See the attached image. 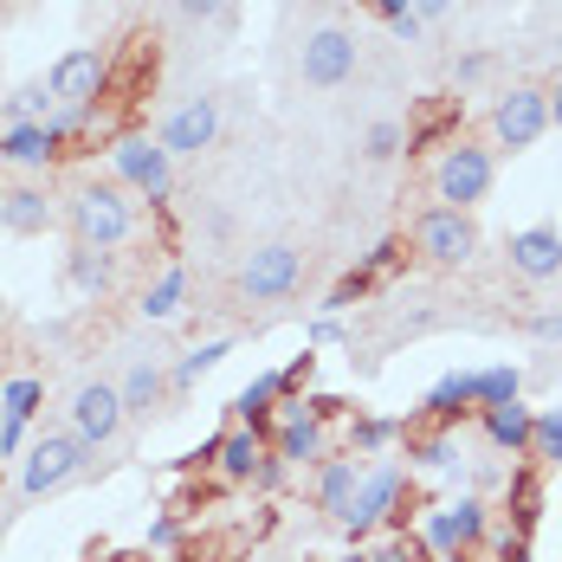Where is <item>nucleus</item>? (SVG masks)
Wrapping results in <instances>:
<instances>
[{
  "instance_id": "1",
  "label": "nucleus",
  "mask_w": 562,
  "mask_h": 562,
  "mask_svg": "<svg viewBox=\"0 0 562 562\" xmlns=\"http://www.w3.org/2000/svg\"><path fill=\"white\" fill-rule=\"evenodd\" d=\"M58 221L71 233V246H98V252H116L136 239V201L123 181H78L58 207Z\"/></svg>"
},
{
  "instance_id": "2",
  "label": "nucleus",
  "mask_w": 562,
  "mask_h": 562,
  "mask_svg": "<svg viewBox=\"0 0 562 562\" xmlns=\"http://www.w3.org/2000/svg\"><path fill=\"white\" fill-rule=\"evenodd\" d=\"M91 472V447L71 427H40L33 447L20 452V505H46L58 492H71Z\"/></svg>"
},
{
  "instance_id": "3",
  "label": "nucleus",
  "mask_w": 562,
  "mask_h": 562,
  "mask_svg": "<svg viewBox=\"0 0 562 562\" xmlns=\"http://www.w3.org/2000/svg\"><path fill=\"white\" fill-rule=\"evenodd\" d=\"M498 188V156L485 149V143H447L440 149V162H434V194H440V207H479L485 194Z\"/></svg>"
},
{
  "instance_id": "4",
  "label": "nucleus",
  "mask_w": 562,
  "mask_h": 562,
  "mask_svg": "<svg viewBox=\"0 0 562 562\" xmlns=\"http://www.w3.org/2000/svg\"><path fill=\"white\" fill-rule=\"evenodd\" d=\"M65 427L85 440L91 452H104L123 440V427H130V407H123V389H116L111 375H85L78 389H71V407H65Z\"/></svg>"
},
{
  "instance_id": "5",
  "label": "nucleus",
  "mask_w": 562,
  "mask_h": 562,
  "mask_svg": "<svg viewBox=\"0 0 562 562\" xmlns=\"http://www.w3.org/2000/svg\"><path fill=\"white\" fill-rule=\"evenodd\" d=\"M297 279H304V252H297L291 239H259V246L239 259V272H233V284H239L246 304H279V297L297 291Z\"/></svg>"
},
{
  "instance_id": "6",
  "label": "nucleus",
  "mask_w": 562,
  "mask_h": 562,
  "mask_svg": "<svg viewBox=\"0 0 562 562\" xmlns=\"http://www.w3.org/2000/svg\"><path fill=\"white\" fill-rule=\"evenodd\" d=\"M111 175L130 188V194H143L149 207L175 194V156L156 143V136H136V130L111 143Z\"/></svg>"
},
{
  "instance_id": "7",
  "label": "nucleus",
  "mask_w": 562,
  "mask_h": 562,
  "mask_svg": "<svg viewBox=\"0 0 562 562\" xmlns=\"http://www.w3.org/2000/svg\"><path fill=\"white\" fill-rule=\"evenodd\" d=\"M543 136H550V91H537V85H510L505 98L492 104V143L510 149V156H530Z\"/></svg>"
},
{
  "instance_id": "8",
  "label": "nucleus",
  "mask_w": 562,
  "mask_h": 562,
  "mask_svg": "<svg viewBox=\"0 0 562 562\" xmlns=\"http://www.w3.org/2000/svg\"><path fill=\"white\" fill-rule=\"evenodd\" d=\"M356 65H362V46H356L349 26H311L304 46H297V78H304L311 91H337V85H349Z\"/></svg>"
},
{
  "instance_id": "9",
  "label": "nucleus",
  "mask_w": 562,
  "mask_h": 562,
  "mask_svg": "<svg viewBox=\"0 0 562 562\" xmlns=\"http://www.w3.org/2000/svg\"><path fill=\"white\" fill-rule=\"evenodd\" d=\"M414 252L427 266H472L479 259V221L465 207H427L414 221Z\"/></svg>"
},
{
  "instance_id": "10",
  "label": "nucleus",
  "mask_w": 562,
  "mask_h": 562,
  "mask_svg": "<svg viewBox=\"0 0 562 562\" xmlns=\"http://www.w3.org/2000/svg\"><path fill=\"white\" fill-rule=\"evenodd\" d=\"M485 530H492V510H485V498H472V492L440 505V510H427V524H420V537H427L434 557H472L485 543Z\"/></svg>"
},
{
  "instance_id": "11",
  "label": "nucleus",
  "mask_w": 562,
  "mask_h": 562,
  "mask_svg": "<svg viewBox=\"0 0 562 562\" xmlns=\"http://www.w3.org/2000/svg\"><path fill=\"white\" fill-rule=\"evenodd\" d=\"M272 452H279L284 465H324L330 459V420L311 407V401H284L279 420H272Z\"/></svg>"
},
{
  "instance_id": "12",
  "label": "nucleus",
  "mask_w": 562,
  "mask_h": 562,
  "mask_svg": "<svg viewBox=\"0 0 562 562\" xmlns=\"http://www.w3.org/2000/svg\"><path fill=\"white\" fill-rule=\"evenodd\" d=\"M104 85H111V58L98 53V46H71V53H58L53 71H46V91H53L58 104H91V111H98Z\"/></svg>"
},
{
  "instance_id": "13",
  "label": "nucleus",
  "mask_w": 562,
  "mask_h": 562,
  "mask_svg": "<svg viewBox=\"0 0 562 562\" xmlns=\"http://www.w3.org/2000/svg\"><path fill=\"white\" fill-rule=\"evenodd\" d=\"M156 143L169 149V156H201V149H214L221 143V98H181L169 116H162V130H156Z\"/></svg>"
},
{
  "instance_id": "14",
  "label": "nucleus",
  "mask_w": 562,
  "mask_h": 562,
  "mask_svg": "<svg viewBox=\"0 0 562 562\" xmlns=\"http://www.w3.org/2000/svg\"><path fill=\"white\" fill-rule=\"evenodd\" d=\"M401 465H375V472H362V485H356V505L342 517V530L349 537H369V530H382L394 510H401Z\"/></svg>"
},
{
  "instance_id": "15",
  "label": "nucleus",
  "mask_w": 562,
  "mask_h": 562,
  "mask_svg": "<svg viewBox=\"0 0 562 562\" xmlns=\"http://www.w3.org/2000/svg\"><path fill=\"white\" fill-rule=\"evenodd\" d=\"M58 226V201L46 188H33V181H13V188H0V233H13V239H40V233H53Z\"/></svg>"
},
{
  "instance_id": "16",
  "label": "nucleus",
  "mask_w": 562,
  "mask_h": 562,
  "mask_svg": "<svg viewBox=\"0 0 562 562\" xmlns=\"http://www.w3.org/2000/svg\"><path fill=\"white\" fill-rule=\"evenodd\" d=\"M116 389H123V407H130V420H156L162 407H169V394H175V382H169V369L156 362V356H136L123 375H116Z\"/></svg>"
},
{
  "instance_id": "17",
  "label": "nucleus",
  "mask_w": 562,
  "mask_h": 562,
  "mask_svg": "<svg viewBox=\"0 0 562 562\" xmlns=\"http://www.w3.org/2000/svg\"><path fill=\"white\" fill-rule=\"evenodd\" d=\"M510 272L530 279V284L562 279V233L557 226H524V233H510Z\"/></svg>"
},
{
  "instance_id": "18",
  "label": "nucleus",
  "mask_w": 562,
  "mask_h": 562,
  "mask_svg": "<svg viewBox=\"0 0 562 562\" xmlns=\"http://www.w3.org/2000/svg\"><path fill=\"white\" fill-rule=\"evenodd\" d=\"M266 434L259 427H226L221 447H214V472H221L226 485H252V472H259V459H266Z\"/></svg>"
},
{
  "instance_id": "19",
  "label": "nucleus",
  "mask_w": 562,
  "mask_h": 562,
  "mask_svg": "<svg viewBox=\"0 0 562 562\" xmlns=\"http://www.w3.org/2000/svg\"><path fill=\"white\" fill-rule=\"evenodd\" d=\"M58 149L65 143L53 136V123H7L0 130V162H13V169H46Z\"/></svg>"
},
{
  "instance_id": "20",
  "label": "nucleus",
  "mask_w": 562,
  "mask_h": 562,
  "mask_svg": "<svg viewBox=\"0 0 562 562\" xmlns=\"http://www.w3.org/2000/svg\"><path fill=\"white\" fill-rule=\"evenodd\" d=\"M279 407H284V375L279 369H259L246 389L233 394V420H239V427H259V434L279 420Z\"/></svg>"
},
{
  "instance_id": "21",
  "label": "nucleus",
  "mask_w": 562,
  "mask_h": 562,
  "mask_svg": "<svg viewBox=\"0 0 562 562\" xmlns=\"http://www.w3.org/2000/svg\"><path fill=\"white\" fill-rule=\"evenodd\" d=\"M485 420V440L510 459H530V427H537V407H524V401H505V407H485L479 414Z\"/></svg>"
},
{
  "instance_id": "22",
  "label": "nucleus",
  "mask_w": 562,
  "mask_h": 562,
  "mask_svg": "<svg viewBox=\"0 0 562 562\" xmlns=\"http://www.w3.org/2000/svg\"><path fill=\"white\" fill-rule=\"evenodd\" d=\"M356 485H362V465H356V459H324V465H317V510L342 524L349 505H356Z\"/></svg>"
},
{
  "instance_id": "23",
  "label": "nucleus",
  "mask_w": 562,
  "mask_h": 562,
  "mask_svg": "<svg viewBox=\"0 0 562 562\" xmlns=\"http://www.w3.org/2000/svg\"><path fill=\"white\" fill-rule=\"evenodd\" d=\"M65 279H71L78 297H104V291L116 284L111 252H98V246H71V252H65Z\"/></svg>"
},
{
  "instance_id": "24",
  "label": "nucleus",
  "mask_w": 562,
  "mask_h": 562,
  "mask_svg": "<svg viewBox=\"0 0 562 562\" xmlns=\"http://www.w3.org/2000/svg\"><path fill=\"white\" fill-rule=\"evenodd\" d=\"M472 394H479V414L485 407H505L524 394V369L517 362H485V369H472Z\"/></svg>"
},
{
  "instance_id": "25",
  "label": "nucleus",
  "mask_w": 562,
  "mask_h": 562,
  "mask_svg": "<svg viewBox=\"0 0 562 562\" xmlns=\"http://www.w3.org/2000/svg\"><path fill=\"white\" fill-rule=\"evenodd\" d=\"M434 420H452V414H472L479 407V394H472V369H452V375H440L434 389H427V401H420Z\"/></svg>"
},
{
  "instance_id": "26",
  "label": "nucleus",
  "mask_w": 562,
  "mask_h": 562,
  "mask_svg": "<svg viewBox=\"0 0 562 562\" xmlns=\"http://www.w3.org/2000/svg\"><path fill=\"white\" fill-rule=\"evenodd\" d=\"M181 297H188V272H181V266H169L162 279L143 291V304H136V311H143L149 324H169L175 311H181Z\"/></svg>"
},
{
  "instance_id": "27",
  "label": "nucleus",
  "mask_w": 562,
  "mask_h": 562,
  "mask_svg": "<svg viewBox=\"0 0 562 562\" xmlns=\"http://www.w3.org/2000/svg\"><path fill=\"white\" fill-rule=\"evenodd\" d=\"M226 356H233V342H226V337L201 342V349H188V356H181V362H175V369H169L175 394H181V389H194V382H201V375H214V369H221Z\"/></svg>"
},
{
  "instance_id": "28",
  "label": "nucleus",
  "mask_w": 562,
  "mask_h": 562,
  "mask_svg": "<svg viewBox=\"0 0 562 562\" xmlns=\"http://www.w3.org/2000/svg\"><path fill=\"white\" fill-rule=\"evenodd\" d=\"M0 111H7V123H53L58 98L46 91V78H40V85H20L13 98H0Z\"/></svg>"
},
{
  "instance_id": "29",
  "label": "nucleus",
  "mask_w": 562,
  "mask_h": 562,
  "mask_svg": "<svg viewBox=\"0 0 562 562\" xmlns=\"http://www.w3.org/2000/svg\"><path fill=\"white\" fill-rule=\"evenodd\" d=\"M407 452H414V465H427V472H452V465H459V440H452L447 427H440V434H407Z\"/></svg>"
},
{
  "instance_id": "30",
  "label": "nucleus",
  "mask_w": 562,
  "mask_h": 562,
  "mask_svg": "<svg viewBox=\"0 0 562 562\" xmlns=\"http://www.w3.org/2000/svg\"><path fill=\"white\" fill-rule=\"evenodd\" d=\"M530 459H537V465H562V407H537V427H530Z\"/></svg>"
},
{
  "instance_id": "31",
  "label": "nucleus",
  "mask_w": 562,
  "mask_h": 562,
  "mask_svg": "<svg viewBox=\"0 0 562 562\" xmlns=\"http://www.w3.org/2000/svg\"><path fill=\"white\" fill-rule=\"evenodd\" d=\"M349 440H356V452H362V459H375V452H389L394 440H401V420H389V414H362Z\"/></svg>"
},
{
  "instance_id": "32",
  "label": "nucleus",
  "mask_w": 562,
  "mask_h": 562,
  "mask_svg": "<svg viewBox=\"0 0 562 562\" xmlns=\"http://www.w3.org/2000/svg\"><path fill=\"white\" fill-rule=\"evenodd\" d=\"M401 149H407V130H401L394 116H375L369 136H362V156H369V162H394Z\"/></svg>"
},
{
  "instance_id": "33",
  "label": "nucleus",
  "mask_w": 562,
  "mask_h": 562,
  "mask_svg": "<svg viewBox=\"0 0 562 562\" xmlns=\"http://www.w3.org/2000/svg\"><path fill=\"white\" fill-rule=\"evenodd\" d=\"M40 382H33V375H13V382H7V389H0V414H7V420H26V427H33V414H40Z\"/></svg>"
},
{
  "instance_id": "34",
  "label": "nucleus",
  "mask_w": 562,
  "mask_h": 562,
  "mask_svg": "<svg viewBox=\"0 0 562 562\" xmlns=\"http://www.w3.org/2000/svg\"><path fill=\"white\" fill-rule=\"evenodd\" d=\"M284 485H291V465H284L279 452H266V459H259V472H252V492H266V498H272V492H284Z\"/></svg>"
},
{
  "instance_id": "35",
  "label": "nucleus",
  "mask_w": 562,
  "mask_h": 562,
  "mask_svg": "<svg viewBox=\"0 0 562 562\" xmlns=\"http://www.w3.org/2000/svg\"><path fill=\"white\" fill-rule=\"evenodd\" d=\"M434 550H427V537H389L382 550H375V562H427Z\"/></svg>"
},
{
  "instance_id": "36",
  "label": "nucleus",
  "mask_w": 562,
  "mask_h": 562,
  "mask_svg": "<svg viewBox=\"0 0 562 562\" xmlns=\"http://www.w3.org/2000/svg\"><path fill=\"white\" fill-rule=\"evenodd\" d=\"M311 369H317V356H311V342H304V349H297V356H291V362L279 369V375H284V401H291V394L311 382Z\"/></svg>"
},
{
  "instance_id": "37",
  "label": "nucleus",
  "mask_w": 562,
  "mask_h": 562,
  "mask_svg": "<svg viewBox=\"0 0 562 562\" xmlns=\"http://www.w3.org/2000/svg\"><path fill=\"white\" fill-rule=\"evenodd\" d=\"M175 543H181V517H175V510H162V517L149 524V550H156V557H169Z\"/></svg>"
},
{
  "instance_id": "38",
  "label": "nucleus",
  "mask_w": 562,
  "mask_h": 562,
  "mask_svg": "<svg viewBox=\"0 0 562 562\" xmlns=\"http://www.w3.org/2000/svg\"><path fill=\"white\" fill-rule=\"evenodd\" d=\"M492 71V53H465V58H452V85H479Z\"/></svg>"
},
{
  "instance_id": "39",
  "label": "nucleus",
  "mask_w": 562,
  "mask_h": 562,
  "mask_svg": "<svg viewBox=\"0 0 562 562\" xmlns=\"http://www.w3.org/2000/svg\"><path fill=\"white\" fill-rule=\"evenodd\" d=\"M26 447H33V440H26V420H7V414H0V459H20Z\"/></svg>"
},
{
  "instance_id": "40",
  "label": "nucleus",
  "mask_w": 562,
  "mask_h": 562,
  "mask_svg": "<svg viewBox=\"0 0 562 562\" xmlns=\"http://www.w3.org/2000/svg\"><path fill=\"white\" fill-rule=\"evenodd\" d=\"M226 7H233V0H175V13H181V20H221Z\"/></svg>"
},
{
  "instance_id": "41",
  "label": "nucleus",
  "mask_w": 562,
  "mask_h": 562,
  "mask_svg": "<svg viewBox=\"0 0 562 562\" xmlns=\"http://www.w3.org/2000/svg\"><path fill=\"white\" fill-rule=\"evenodd\" d=\"M304 342H311V349H317V342H342V324L324 311V317H311V324H304Z\"/></svg>"
},
{
  "instance_id": "42",
  "label": "nucleus",
  "mask_w": 562,
  "mask_h": 562,
  "mask_svg": "<svg viewBox=\"0 0 562 562\" xmlns=\"http://www.w3.org/2000/svg\"><path fill=\"white\" fill-rule=\"evenodd\" d=\"M530 337L537 342H562V311H537V317H530Z\"/></svg>"
},
{
  "instance_id": "43",
  "label": "nucleus",
  "mask_w": 562,
  "mask_h": 562,
  "mask_svg": "<svg viewBox=\"0 0 562 562\" xmlns=\"http://www.w3.org/2000/svg\"><path fill=\"white\" fill-rule=\"evenodd\" d=\"M447 13H459V0H414V20H420V26H434V20H447Z\"/></svg>"
},
{
  "instance_id": "44",
  "label": "nucleus",
  "mask_w": 562,
  "mask_h": 562,
  "mask_svg": "<svg viewBox=\"0 0 562 562\" xmlns=\"http://www.w3.org/2000/svg\"><path fill=\"white\" fill-rule=\"evenodd\" d=\"M389 33H394V40H420V33H427V26H420V20H414V13H401V20H389Z\"/></svg>"
},
{
  "instance_id": "45",
  "label": "nucleus",
  "mask_w": 562,
  "mask_h": 562,
  "mask_svg": "<svg viewBox=\"0 0 562 562\" xmlns=\"http://www.w3.org/2000/svg\"><path fill=\"white\" fill-rule=\"evenodd\" d=\"M369 7H375L382 20H401V13H414V0H369Z\"/></svg>"
},
{
  "instance_id": "46",
  "label": "nucleus",
  "mask_w": 562,
  "mask_h": 562,
  "mask_svg": "<svg viewBox=\"0 0 562 562\" xmlns=\"http://www.w3.org/2000/svg\"><path fill=\"white\" fill-rule=\"evenodd\" d=\"M550 130H562V78L550 85Z\"/></svg>"
},
{
  "instance_id": "47",
  "label": "nucleus",
  "mask_w": 562,
  "mask_h": 562,
  "mask_svg": "<svg viewBox=\"0 0 562 562\" xmlns=\"http://www.w3.org/2000/svg\"><path fill=\"white\" fill-rule=\"evenodd\" d=\"M337 562H375V557H337Z\"/></svg>"
},
{
  "instance_id": "48",
  "label": "nucleus",
  "mask_w": 562,
  "mask_h": 562,
  "mask_svg": "<svg viewBox=\"0 0 562 562\" xmlns=\"http://www.w3.org/2000/svg\"><path fill=\"white\" fill-rule=\"evenodd\" d=\"M434 562H472V557H434Z\"/></svg>"
},
{
  "instance_id": "49",
  "label": "nucleus",
  "mask_w": 562,
  "mask_h": 562,
  "mask_svg": "<svg viewBox=\"0 0 562 562\" xmlns=\"http://www.w3.org/2000/svg\"><path fill=\"white\" fill-rule=\"evenodd\" d=\"M0 317H7V291H0Z\"/></svg>"
},
{
  "instance_id": "50",
  "label": "nucleus",
  "mask_w": 562,
  "mask_h": 562,
  "mask_svg": "<svg viewBox=\"0 0 562 562\" xmlns=\"http://www.w3.org/2000/svg\"><path fill=\"white\" fill-rule=\"evenodd\" d=\"M557 46H562V40H557Z\"/></svg>"
}]
</instances>
